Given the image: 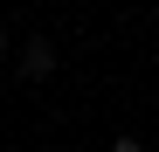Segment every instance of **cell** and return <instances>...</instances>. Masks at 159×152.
<instances>
[{
    "instance_id": "1",
    "label": "cell",
    "mask_w": 159,
    "mask_h": 152,
    "mask_svg": "<svg viewBox=\"0 0 159 152\" xmlns=\"http://www.w3.org/2000/svg\"><path fill=\"white\" fill-rule=\"evenodd\" d=\"M21 69H28V76H48V69H56V48H48V42H28V56H21Z\"/></svg>"
},
{
    "instance_id": "2",
    "label": "cell",
    "mask_w": 159,
    "mask_h": 152,
    "mask_svg": "<svg viewBox=\"0 0 159 152\" xmlns=\"http://www.w3.org/2000/svg\"><path fill=\"white\" fill-rule=\"evenodd\" d=\"M111 152H145V145H139V138H131V132H125V138H111Z\"/></svg>"
},
{
    "instance_id": "3",
    "label": "cell",
    "mask_w": 159,
    "mask_h": 152,
    "mask_svg": "<svg viewBox=\"0 0 159 152\" xmlns=\"http://www.w3.org/2000/svg\"><path fill=\"white\" fill-rule=\"evenodd\" d=\"M0 56H7V35H0Z\"/></svg>"
}]
</instances>
